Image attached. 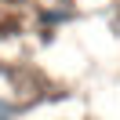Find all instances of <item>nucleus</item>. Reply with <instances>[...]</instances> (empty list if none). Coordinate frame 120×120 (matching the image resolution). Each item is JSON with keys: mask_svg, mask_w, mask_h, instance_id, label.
<instances>
[{"mask_svg": "<svg viewBox=\"0 0 120 120\" xmlns=\"http://www.w3.org/2000/svg\"><path fill=\"white\" fill-rule=\"evenodd\" d=\"M0 120H15V105L8 98H0Z\"/></svg>", "mask_w": 120, "mask_h": 120, "instance_id": "1", "label": "nucleus"}]
</instances>
